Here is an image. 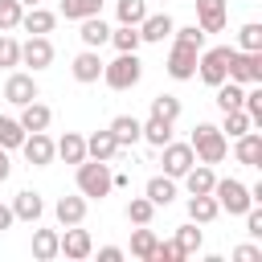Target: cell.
Segmentation results:
<instances>
[{
    "mask_svg": "<svg viewBox=\"0 0 262 262\" xmlns=\"http://www.w3.org/2000/svg\"><path fill=\"white\" fill-rule=\"evenodd\" d=\"M188 147H192V156H196L201 164H221L225 151H229V139L221 135V127H213V123H196Z\"/></svg>",
    "mask_w": 262,
    "mask_h": 262,
    "instance_id": "obj_1",
    "label": "cell"
},
{
    "mask_svg": "<svg viewBox=\"0 0 262 262\" xmlns=\"http://www.w3.org/2000/svg\"><path fill=\"white\" fill-rule=\"evenodd\" d=\"M139 78H143L139 53H119L115 61H102V82L111 90H131V86H139Z\"/></svg>",
    "mask_w": 262,
    "mask_h": 262,
    "instance_id": "obj_2",
    "label": "cell"
},
{
    "mask_svg": "<svg viewBox=\"0 0 262 262\" xmlns=\"http://www.w3.org/2000/svg\"><path fill=\"white\" fill-rule=\"evenodd\" d=\"M78 192L86 196V201H102L106 192H111V168H106V160H82L78 164Z\"/></svg>",
    "mask_w": 262,
    "mask_h": 262,
    "instance_id": "obj_3",
    "label": "cell"
},
{
    "mask_svg": "<svg viewBox=\"0 0 262 262\" xmlns=\"http://www.w3.org/2000/svg\"><path fill=\"white\" fill-rule=\"evenodd\" d=\"M213 201H217V209H221V213H229V217H242V213L254 205L250 184H242V180H233V176L213 184Z\"/></svg>",
    "mask_w": 262,
    "mask_h": 262,
    "instance_id": "obj_4",
    "label": "cell"
},
{
    "mask_svg": "<svg viewBox=\"0 0 262 262\" xmlns=\"http://www.w3.org/2000/svg\"><path fill=\"white\" fill-rule=\"evenodd\" d=\"M225 78H229V82H242V86L262 82V49H258V53H250V49H229Z\"/></svg>",
    "mask_w": 262,
    "mask_h": 262,
    "instance_id": "obj_5",
    "label": "cell"
},
{
    "mask_svg": "<svg viewBox=\"0 0 262 262\" xmlns=\"http://www.w3.org/2000/svg\"><path fill=\"white\" fill-rule=\"evenodd\" d=\"M196 57H201V49H196V45L172 41V49H168V61H164L168 78H176V82H188V78H196Z\"/></svg>",
    "mask_w": 262,
    "mask_h": 262,
    "instance_id": "obj_6",
    "label": "cell"
},
{
    "mask_svg": "<svg viewBox=\"0 0 262 262\" xmlns=\"http://www.w3.org/2000/svg\"><path fill=\"white\" fill-rule=\"evenodd\" d=\"M225 61H229V45H217V49H201L196 57V74L205 86H221L225 82Z\"/></svg>",
    "mask_w": 262,
    "mask_h": 262,
    "instance_id": "obj_7",
    "label": "cell"
},
{
    "mask_svg": "<svg viewBox=\"0 0 262 262\" xmlns=\"http://www.w3.org/2000/svg\"><path fill=\"white\" fill-rule=\"evenodd\" d=\"M160 164H164V176H172V180H180L192 164H196V156H192V147L188 143H176V139H168L164 147H160Z\"/></svg>",
    "mask_w": 262,
    "mask_h": 262,
    "instance_id": "obj_8",
    "label": "cell"
},
{
    "mask_svg": "<svg viewBox=\"0 0 262 262\" xmlns=\"http://www.w3.org/2000/svg\"><path fill=\"white\" fill-rule=\"evenodd\" d=\"M20 151H25V160H29L33 168H49L53 156H57V147H53V139H49L45 131H29L25 143H20Z\"/></svg>",
    "mask_w": 262,
    "mask_h": 262,
    "instance_id": "obj_9",
    "label": "cell"
},
{
    "mask_svg": "<svg viewBox=\"0 0 262 262\" xmlns=\"http://www.w3.org/2000/svg\"><path fill=\"white\" fill-rule=\"evenodd\" d=\"M20 66H29L33 74H37V70H49V66H53V41H49V37H29V41L20 45Z\"/></svg>",
    "mask_w": 262,
    "mask_h": 262,
    "instance_id": "obj_10",
    "label": "cell"
},
{
    "mask_svg": "<svg viewBox=\"0 0 262 262\" xmlns=\"http://www.w3.org/2000/svg\"><path fill=\"white\" fill-rule=\"evenodd\" d=\"M4 98H8L12 106H25V102L41 98L37 78H33V74H8V82H4Z\"/></svg>",
    "mask_w": 262,
    "mask_h": 262,
    "instance_id": "obj_11",
    "label": "cell"
},
{
    "mask_svg": "<svg viewBox=\"0 0 262 262\" xmlns=\"http://www.w3.org/2000/svg\"><path fill=\"white\" fill-rule=\"evenodd\" d=\"M57 246H61V254H66V258H74V262H82V258H90V254H94L90 233H86V229H78V225H66V233L57 237Z\"/></svg>",
    "mask_w": 262,
    "mask_h": 262,
    "instance_id": "obj_12",
    "label": "cell"
},
{
    "mask_svg": "<svg viewBox=\"0 0 262 262\" xmlns=\"http://www.w3.org/2000/svg\"><path fill=\"white\" fill-rule=\"evenodd\" d=\"M233 156H237V164H246V168H262V131H246V135H237L233 139Z\"/></svg>",
    "mask_w": 262,
    "mask_h": 262,
    "instance_id": "obj_13",
    "label": "cell"
},
{
    "mask_svg": "<svg viewBox=\"0 0 262 262\" xmlns=\"http://www.w3.org/2000/svg\"><path fill=\"white\" fill-rule=\"evenodd\" d=\"M172 29H176V20H172L168 12H147V16L139 20V37H143V41H151V45L168 41V37H172Z\"/></svg>",
    "mask_w": 262,
    "mask_h": 262,
    "instance_id": "obj_14",
    "label": "cell"
},
{
    "mask_svg": "<svg viewBox=\"0 0 262 262\" xmlns=\"http://www.w3.org/2000/svg\"><path fill=\"white\" fill-rule=\"evenodd\" d=\"M41 213H45V201H41V192H33V188H20L16 196H12V217L16 221H41Z\"/></svg>",
    "mask_w": 262,
    "mask_h": 262,
    "instance_id": "obj_15",
    "label": "cell"
},
{
    "mask_svg": "<svg viewBox=\"0 0 262 262\" xmlns=\"http://www.w3.org/2000/svg\"><path fill=\"white\" fill-rule=\"evenodd\" d=\"M53 25H57V16H53L49 8L33 4L29 12H20V25H16V29H25L29 37H45V33H53Z\"/></svg>",
    "mask_w": 262,
    "mask_h": 262,
    "instance_id": "obj_16",
    "label": "cell"
},
{
    "mask_svg": "<svg viewBox=\"0 0 262 262\" xmlns=\"http://www.w3.org/2000/svg\"><path fill=\"white\" fill-rule=\"evenodd\" d=\"M70 74H74V82H98L102 78V57H98V49H82L78 57H74V66H70Z\"/></svg>",
    "mask_w": 262,
    "mask_h": 262,
    "instance_id": "obj_17",
    "label": "cell"
},
{
    "mask_svg": "<svg viewBox=\"0 0 262 262\" xmlns=\"http://www.w3.org/2000/svg\"><path fill=\"white\" fill-rule=\"evenodd\" d=\"M78 37H82V45H86V49H102V45L111 41V25L102 20V12H98V16H82Z\"/></svg>",
    "mask_w": 262,
    "mask_h": 262,
    "instance_id": "obj_18",
    "label": "cell"
},
{
    "mask_svg": "<svg viewBox=\"0 0 262 262\" xmlns=\"http://www.w3.org/2000/svg\"><path fill=\"white\" fill-rule=\"evenodd\" d=\"M196 25L205 33H221L225 29V0H196Z\"/></svg>",
    "mask_w": 262,
    "mask_h": 262,
    "instance_id": "obj_19",
    "label": "cell"
},
{
    "mask_svg": "<svg viewBox=\"0 0 262 262\" xmlns=\"http://www.w3.org/2000/svg\"><path fill=\"white\" fill-rule=\"evenodd\" d=\"M16 123H20L25 131H49L53 111H49L45 102H37V98H33V102H25V106H20V119H16Z\"/></svg>",
    "mask_w": 262,
    "mask_h": 262,
    "instance_id": "obj_20",
    "label": "cell"
},
{
    "mask_svg": "<svg viewBox=\"0 0 262 262\" xmlns=\"http://www.w3.org/2000/svg\"><path fill=\"white\" fill-rule=\"evenodd\" d=\"M143 196H147L156 209H168V205L176 201V180H172V176H151L147 188H143Z\"/></svg>",
    "mask_w": 262,
    "mask_h": 262,
    "instance_id": "obj_21",
    "label": "cell"
},
{
    "mask_svg": "<svg viewBox=\"0 0 262 262\" xmlns=\"http://www.w3.org/2000/svg\"><path fill=\"white\" fill-rule=\"evenodd\" d=\"M53 217L61 221V225H82L86 221V196L78 192V196H61L57 205H53Z\"/></svg>",
    "mask_w": 262,
    "mask_h": 262,
    "instance_id": "obj_22",
    "label": "cell"
},
{
    "mask_svg": "<svg viewBox=\"0 0 262 262\" xmlns=\"http://www.w3.org/2000/svg\"><path fill=\"white\" fill-rule=\"evenodd\" d=\"M180 180H184L188 196H196V192H213V184H217V176H213V168H209V164H192Z\"/></svg>",
    "mask_w": 262,
    "mask_h": 262,
    "instance_id": "obj_23",
    "label": "cell"
},
{
    "mask_svg": "<svg viewBox=\"0 0 262 262\" xmlns=\"http://www.w3.org/2000/svg\"><path fill=\"white\" fill-rule=\"evenodd\" d=\"M111 135H115L119 147L139 143V119H135V115H115V119H111Z\"/></svg>",
    "mask_w": 262,
    "mask_h": 262,
    "instance_id": "obj_24",
    "label": "cell"
},
{
    "mask_svg": "<svg viewBox=\"0 0 262 262\" xmlns=\"http://www.w3.org/2000/svg\"><path fill=\"white\" fill-rule=\"evenodd\" d=\"M115 151H119V143H115L111 127H106V131H94V135L86 139V156H90V160H106V164H111Z\"/></svg>",
    "mask_w": 262,
    "mask_h": 262,
    "instance_id": "obj_25",
    "label": "cell"
},
{
    "mask_svg": "<svg viewBox=\"0 0 262 262\" xmlns=\"http://www.w3.org/2000/svg\"><path fill=\"white\" fill-rule=\"evenodd\" d=\"M217 213H221V209H217L213 192H196V196H188V221H196V225H209Z\"/></svg>",
    "mask_w": 262,
    "mask_h": 262,
    "instance_id": "obj_26",
    "label": "cell"
},
{
    "mask_svg": "<svg viewBox=\"0 0 262 262\" xmlns=\"http://www.w3.org/2000/svg\"><path fill=\"white\" fill-rule=\"evenodd\" d=\"M139 139H143V143H151V147H164V143L172 139V123L151 115L147 123H139Z\"/></svg>",
    "mask_w": 262,
    "mask_h": 262,
    "instance_id": "obj_27",
    "label": "cell"
},
{
    "mask_svg": "<svg viewBox=\"0 0 262 262\" xmlns=\"http://www.w3.org/2000/svg\"><path fill=\"white\" fill-rule=\"evenodd\" d=\"M53 147H57V156H61L66 164H82V160H86V139H82L78 131H66Z\"/></svg>",
    "mask_w": 262,
    "mask_h": 262,
    "instance_id": "obj_28",
    "label": "cell"
},
{
    "mask_svg": "<svg viewBox=\"0 0 262 262\" xmlns=\"http://www.w3.org/2000/svg\"><path fill=\"white\" fill-rule=\"evenodd\" d=\"M57 237H61L57 229H37V233H33V258H37V262H49V258H57V254H61Z\"/></svg>",
    "mask_w": 262,
    "mask_h": 262,
    "instance_id": "obj_29",
    "label": "cell"
},
{
    "mask_svg": "<svg viewBox=\"0 0 262 262\" xmlns=\"http://www.w3.org/2000/svg\"><path fill=\"white\" fill-rule=\"evenodd\" d=\"M111 45H115L119 53H139V45H143L139 25H119V29H111Z\"/></svg>",
    "mask_w": 262,
    "mask_h": 262,
    "instance_id": "obj_30",
    "label": "cell"
},
{
    "mask_svg": "<svg viewBox=\"0 0 262 262\" xmlns=\"http://www.w3.org/2000/svg\"><path fill=\"white\" fill-rule=\"evenodd\" d=\"M213 90H217V106H221V115H225V111H237L242 98H246V86H242V82H229V78H225L221 86H213Z\"/></svg>",
    "mask_w": 262,
    "mask_h": 262,
    "instance_id": "obj_31",
    "label": "cell"
},
{
    "mask_svg": "<svg viewBox=\"0 0 262 262\" xmlns=\"http://www.w3.org/2000/svg\"><path fill=\"white\" fill-rule=\"evenodd\" d=\"M156 233L147 229V225H139L135 233H131V258H139V262H151V254H156Z\"/></svg>",
    "mask_w": 262,
    "mask_h": 262,
    "instance_id": "obj_32",
    "label": "cell"
},
{
    "mask_svg": "<svg viewBox=\"0 0 262 262\" xmlns=\"http://www.w3.org/2000/svg\"><path fill=\"white\" fill-rule=\"evenodd\" d=\"M25 135H29V131H25V127H20V123H16L12 115H0V147L16 151V147L25 143Z\"/></svg>",
    "mask_w": 262,
    "mask_h": 262,
    "instance_id": "obj_33",
    "label": "cell"
},
{
    "mask_svg": "<svg viewBox=\"0 0 262 262\" xmlns=\"http://www.w3.org/2000/svg\"><path fill=\"white\" fill-rule=\"evenodd\" d=\"M115 16L119 25H139L147 16V0H115Z\"/></svg>",
    "mask_w": 262,
    "mask_h": 262,
    "instance_id": "obj_34",
    "label": "cell"
},
{
    "mask_svg": "<svg viewBox=\"0 0 262 262\" xmlns=\"http://www.w3.org/2000/svg\"><path fill=\"white\" fill-rule=\"evenodd\" d=\"M102 0H61V16L66 20H82V16H98Z\"/></svg>",
    "mask_w": 262,
    "mask_h": 262,
    "instance_id": "obj_35",
    "label": "cell"
},
{
    "mask_svg": "<svg viewBox=\"0 0 262 262\" xmlns=\"http://www.w3.org/2000/svg\"><path fill=\"white\" fill-rule=\"evenodd\" d=\"M250 127H254V123H250V115H246V111L237 106V111H225V123H221V135H225V139H237V135H246Z\"/></svg>",
    "mask_w": 262,
    "mask_h": 262,
    "instance_id": "obj_36",
    "label": "cell"
},
{
    "mask_svg": "<svg viewBox=\"0 0 262 262\" xmlns=\"http://www.w3.org/2000/svg\"><path fill=\"white\" fill-rule=\"evenodd\" d=\"M151 217H156V205L147 196H131L127 201V221L131 225H151Z\"/></svg>",
    "mask_w": 262,
    "mask_h": 262,
    "instance_id": "obj_37",
    "label": "cell"
},
{
    "mask_svg": "<svg viewBox=\"0 0 262 262\" xmlns=\"http://www.w3.org/2000/svg\"><path fill=\"white\" fill-rule=\"evenodd\" d=\"M151 115L176 123V119H180V98H176V94H156V98H151Z\"/></svg>",
    "mask_w": 262,
    "mask_h": 262,
    "instance_id": "obj_38",
    "label": "cell"
},
{
    "mask_svg": "<svg viewBox=\"0 0 262 262\" xmlns=\"http://www.w3.org/2000/svg\"><path fill=\"white\" fill-rule=\"evenodd\" d=\"M176 250H180L184 258L201 250V229H196V221H188V225H180V229H176Z\"/></svg>",
    "mask_w": 262,
    "mask_h": 262,
    "instance_id": "obj_39",
    "label": "cell"
},
{
    "mask_svg": "<svg viewBox=\"0 0 262 262\" xmlns=\"http://www.w3.org/2000/svg\"><path fill=\"white\" fill-rule=\"evenodd\" d=\"M242 111L250 115V123H254V127H262V82H254V90H246Z\"/></svg>",
    "mask_w": 262,
    "mask_h": 262,
    "instance_id": "obj_40",
    "label": "cell"
},
{
    "mask_svg": "<svg viewBox=\"0 0 262 262\" xmlns=\"http://www.w3.org/2000/svg\"><path fill=\"white\" fill-rule=\"evenodd\" d=\"M237 45L250 49V53H258V49H262V25H258V20L242 25V29H237Z\"/></svg>",
    "mask_w": 262,
    "mask_h": 262,
    "instance_id": "obj_41",
    "label": "cell"
},
{
    "mask_svg": "<svg viewBox=\"0 0 262 262\" xmlns=\"http://www.w3.org/2000/svg\"><path fill=\"white\" fill-rule=\"evenodd\" d=\"M0 66H4V70L20 66V41L8 37V33H0Z\"/></svg>",
    "mask_w": 262,
    "mask_h": 262,
    "instance_id": "obj_42",
    "label": "cell"
},
{
    "mask_svg": "<svg viewBox=\"0 0 262 262\" xmlns=\"http://www.w3.org/2000/svg\"><path fill=\"white\" fill-rule=\"evenodd\" d=\"M20 12H25L20 0H0V33L16 29V25H20Z\"/></svg>",
    "mask_w": 262,
    "mask_h": 262,
    "instance_id": "obj_43",
    "label": "cell"
},
{
    "mask_svg": "<svg viewBox=\"0 0 262 262\" xmlns=\"http://www.w3.org/2000/svg\"><path fill=\"white\" fill-rule=\"evenodd\" d=\"M172 41H184V45H196V49H205V29H201V25L172 29Z\"/></svg>",
    "mask_w": 262,
    "mask_h": 262,
    "instance_id": "obj_44",
    "label": "cell"
},
{
    "mask_svg": "<svg viewBox=\"0 0 262 262\" xmlns=\"http://www.w3.org/2000/svg\"><path fill=\"white\" fill-rule=\"evenodd\" d=\"M184 254L176 250V242H156V254H151V262H180Z\"/></svg>",
    "mask_w": 262,
    "mask_h": 262,
    "instance_id": "obj_45",
    "label": "cell"
},
{
    "mask_svg": "<svg viewBox=\"0 0 262 262\" xmlns=\"http://www.w3.org/2000/svg\"><path fill=\"white\" fill-rule=\"evenodd\" d=\"M242 217H246V233H250V237H262V209H258V205H250Z\"/></svg>",
    "mask_w": 262,
    "mask_h": 262,
    "instance_id": "obj_46",
    "label": "cell"
},
{
    "mask_svg": "<svg viewBox=\"0 0 262 262\" xmlns=\"http://www.w3.org/2000/svg\"><path fill=\"white\" fill-rule=\"evenodd\" d=\"M233 258H237V262H262V246H237Z\"/></svg>",
    "mask_w": 262,
    "mask_h": 262,
    "instance_id": "obj_47",
    "label": "cell"
},
{
    "mask_svg": "<svg viewBox=\"0 0 262 262\" xmlns=\"http://www.w3.org/2000/svg\"><path fill=\"white\" fill-rule=\"evenodd\" d=\"M119 258H123L119 246H102V250H98V262H119Z\"/></svg>",
    "mask_w": 262,
    "mask_h": 262,
    "instance_id": "obj_48",
    "label": "cell"
},
{
    "mask_svg": "<svg viewBox=\"0 0 262 262\" xmlns=\"http://www.w3.org/2000/svg\"><path fill=\"white\" fill-rule=\"evenodd\" d=\"M12 176V160H8V147H0V184Z\"/></svg>",
    "mask_w": 262,
    "mask_h": 262,
    "instance_id": "obj_49",
    "label": "cell"
},
{
    "mask_svg": "<svg viewBox=\"0 0 262 262\" xmlns=\"http://www.w3.org/2000/svg\"><path fill=\"white\" fill-rule=\"evenodd\" d=\"M16 217H12V205H0V229H8Z\"/></svg>",
    "mask_w": 262,
    "mask_h": 262,
    "instance_id": "obj_50",
    "label": "cell"
},
{
    "mask_svg": "<svg viewBox=\"0 0 262 262\" xmlns=\"http://www.w3.org/2000/svg\"><path fill=\"white\" fill-rule=\"evenodd\" d=\"M20 4H25V8H33V4H41V0H20Z\"/></svg>",
    "mask_w": 262,
    "mask_h": 262,
    "instance_id": "obj_51",
    "label": "cell"
}]
</instances>
